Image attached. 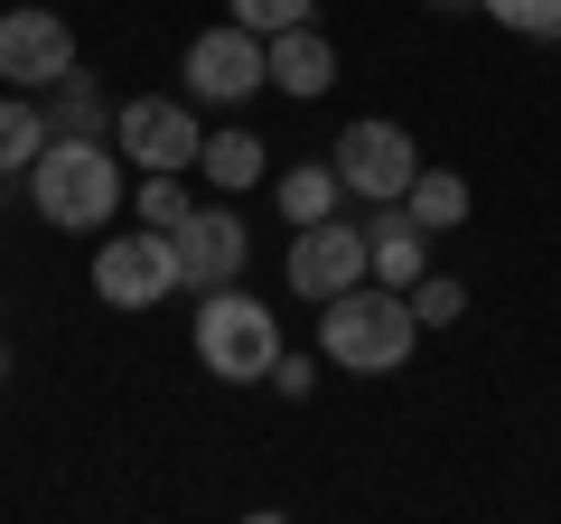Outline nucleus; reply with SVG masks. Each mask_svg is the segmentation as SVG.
I'll return each mask as SVG.
<instances>
[{"label":"nucleus","instance_id":"obj_1","mask_svg":"<svg viewBox=\"0 0 561 524\" xmlns=\"http://www.w3.org/2000/svg\"><path fill=\"white\" fill-rule=\"evenodd\" d=\"M412 346H421L412 291L356 282V291H337V300H319V356L337 365V375H393Z\"/></svg>","mask_w":561,"mask_h":524},{"label":"nucleus","instance_id":"obj_2","mask_svg":"<svg viewBox=\"0 0 561 524\" xmlns=\"http://www.w3.org/2000/svg\"><path fill=\"white\" fill-rule=\"evenodd\" d=\"M28 206H38L57 235H103V225L122 216V160H103V141L57 132V141L28 160Z\"/></svg>","mask_w":561,"mask_h":524},{"label":"nucleus","instance_id":"obj_3","mask_svg":"<svg viewBox=\"0 0 561 524\" xmlns=\"http://www.w3.org/2000/svg\"><path fill=\"white\" fill-rule=\"evenodd\" d=\"M197 365L216 384H272L280 365V319L253 300V291H197Z\"/></svg>","mask_w":561,"mask_h":524},{"label":"nucleus","instance_id":"obj_4","mask_svg":"<svg viewBox=\"0 0 561 524\" xmlns=\"http://www.w3.org/2000/svg\"><path fill=\"white\" fill-rule=\"evenodd\" d=\"M179 291V243L150 225V235H103L94 243V300L103 309H160Z\"/></svg>","mask_w":561,"mask_h":524},{"label":"nucleus","instance_id":"obj_5","mask_svg":"<svg viewBox=\"0 0 561 524\" xmlns=\"http://www.w3.org/2000/svg\"><path fill=\"white\" fill-rule=\"evenodd\" d=\"M179 76H187V94H197V103H243V94L272 84V38L243 29V20H225V29H206V38H187Z\"/></svg>","mask_w":561,"mask_h":524},{"label":"nucleus","instance_id":"obj_6","mask_svg":"<svg viewBox=\"0 0 561 524\" xmlns=\"http://www.w3.org/2000/svg\"><path fill=\"white\" fill-rule=\"evenodd\" d=\"M356 282H375V235L365 225H337V216L290 225V291L300 300H337Z\"/></svg>","mask_w":561,"mask_h":524},{"label":"nucleus","instance_id":"obj_7","mask_svg":"<svg viewBox=\"0 0 561 524\" xmlns=\"http://www.w3.org/2000/svg\"><path fill=\"white\" fill-rule=\"evenodd\" d=\"M337 179L356 187V197L393 206V197H412V179H421V141L402 122H346L337 132Z\"/></svg>","mask_w":561,"mask_h":524},{"label":"nucleus","instance_id":"obj_8","mask_svg":"<svg viewBox=\"0 0 561 524\" xmlns=\"http://www.w3.org/2000/svg\"><path fill=\"white\" fill-rule=\"evenodd\" d=\"M113 141H122V160H140V169H197L206 132H197V113H187V103L131 94V103L113 113Z\"/></svg>","mask_w":561,"mask_h":524},{"label":"nucleus","instance_id":"obj_9","mask_svg":"<svg viewBox=\"0 0 561 524\" xmlns=\"http://www.w3.org/2000/svg\"><path fill=\"white\" fill-rule=\"evenodd\" d=\"M76 76V29L57 10H0V84H57Z\"/></svg>","mask_w":561,"mask_h":524},{"label":"nucleus","instance_id":"obj_10","mask_svg":"<svg viewBox=\"0 0 561 524\" xmlns=\"http://www.w3.org/2000/svg\"><path fill=\"white\" fill-rule=\"evenodd\" d=\"M169 243H179V291H225L243 272V253H253V235H243L234 206H197Z\"/></svg>","mask_w":561,"mask_h":524},{"label":"nucleus","instance_id":"obj_11","mask_svg":"<svg viewBox=\"0 0 561 524\" xmlns=\"http://www.w3.org/2000/svg\"><path fill=\"white\" fill-rule=\"evenodd\" d=\"M328 84H337V47L319 38V29H272V94H300V103H319Z\"/></svg>","mask_w":561,"mask_h":524},{"label":"nucleus","instance_id":"obj_12","mask_svg":"<svg viewBox=\"0 0 561 524\" xmlns=\"http://www.w3.org/2000/svg\"><path fill=\"white\" fill-rule=\"evenodd\" d=\"M365 235H375V282H393V291H412L421 272H431V225L412 216V206H383L375 225H365Z\"/></svg>","mask_w":561,"mask_h":524},{"label":"nucleus","instance_id":"obj_13","mask_svg":"<svg viewBox=\"0 0 561 524\" xmlns=\"http://www.w3.org/2000/svg\"><path fill=\"white\" fill-rule=\"evenodd\" d=\"M47 141H57V122H47L28 94H0V179H10V169H28Z\"/></svg>","mask_w":561,"mask_h":524},{"label":"nucleus","instance_id":"obj_14","mask_svg":"<svg viewBox=\"0 0 561 524\" xmlns=\"http://www.w3.org/2000/svg\"><path fill=\"white\" fill-rule=\"evenodd\" d=\"M47 122L76 132V141H103V84L84 76V66H76V76H57V84H47Z\"/></svg>","mask_w":561,"mask_h":524},{"label":"nucleus","instance_id":"obj_15","mask_svg":"<svg viewBox=\"0 0 561 524\" xmlns=\"http://www.w3.org/2000/svg\"><path fill=\"white\" fill-rule=\"evenodd\" d=\"M337 197H346V179H337V169H319V160H300L290 179H280V216H290V225L337 216Z\"/></svg>","mask_w":561,"mask_h":524},{"label":"nucleus","instance_id":"obj_16","mask_svg":"<svg viewBox=\"0 0 561 524\" xmlns=\"http://www.w3.org/2000/svg\"><path fill=\"white\" fill-rule=\"evenodd\" d=\"M402 206H412V216L431 225V235H449V225H468V179H459V169H421Z\"/></svg>","mask_w":561,"mask_h":524},{"label":"nucleus","instance_id":"obj_17","mask_svg":"<svg viewBox=\"0 0 561 524\" xmlns=\"http://www.w3.org/2000/svg\"><path fill=\"white\" fill-rule=\"evenodd\" d=\"M262 160H272V150H262L253 132H216V141L197 150V169H206L216 187H253V179H262Z\"/></svg>","mask_w":561,"mask_h":524},{"label":"nucleus","instance_id":"obj_18","mask_svg":"<svg viewBox=\"0 0 561 524\" xmlns=\"http://www.w3.org/2000/svg\"><path fill=\"white\" fill-rule=\"evenodd\" d=\"M140 216L160 225V235H179V225L197 216V206H187V169H150V179H140Z\"/></svg>","mask_w":561,"mask_h":524},{"label":"nucleus","instance_id":"obj_19","mask_svg":"<svg viewBox=\"0 0 561 524\" xmlns=\"http://www.w3.org/2000/svg\"><path fill=\"white\" fill-rule=\"evenodd\" d=\"M478 10L515 38H561V0H478Z\"/></svg>","mask_w":561,"mask_h":524},{"label":"nucleus","instance_id":"obj_20","mask_svg":"<svg viewBox=\"0 0 561 524\" xmlns=\"http://www.w3.org/2000/svg\"><path fill=\"white\" fill-rule=\"evenodd\" d=\"M412 319H421V328H449V319H468V291L449 282V272H421V282H412Z\"/></svg>","mask_w":561,"mask_h":524},{"label":"nucleus","instance_id":"obj_21","mask_svg":"<svg viewBox=\"0 0 561 524\" xmlns=\"http://www.w3.org/2000/svg\"><path fill=\"white\" fill-rule=\"evenodd\" d=\"M225 10H234L243 29H262V38H272V29H300L319 0H225Z\"/></svg>","mask_w":561,"mask_h":524},{"label":"nucleus","instance_id":"obj_22","mask_svg":"<svg viewBox=\"0 0 561 524\" xmlns=\"http://www.w3.org/2000/svg\"><path fill=\"white\" fill-rule=\"evenodd\" d=\"M272 384H280V394H309V384H319V365H309V356H290V346H280V365H272Z\"/></svg>","mask_w":561,"mask_h":524},{"label":"nucleus","instance_id":"obj_23","mask_svg":"<svg viewBox=\"0 0 561 524\" xmlns=\"http://www.w3.org/2000/svg\"><path fill=\"white\" fill-rule=\"evenodd\" d=\"M431 10H468V0H431Z\"/></svg>","mask_w":561,"mask_h":524}]
</instances>
